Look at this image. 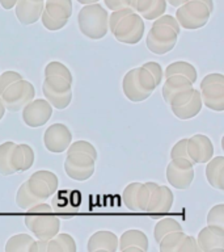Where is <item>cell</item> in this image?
<instances>
[{"label": "cell", "mask_w": 224, "mask_h": 252, "mask_svg": "<svg viewBox=\"0 0 224 252\" xmlns=\"http://www.w3.org/2000/svg\"><path fill=\"white\" fill-rule=\"evenodd\" d=\"M181 230H182V226L176 220H173V218H163V220L157 222L155 228H153V238L159 243L164 235L172 231H181Z\"/></svg>", "instance_id": "obj_31"}, {"label": "cell", "mask_w": 224, "mask_h": 252, "mask_svg": "<svg viewBox=\"0 0 224 252\" xmlns=\"http://www.w3.org/2000/svg\"><path fill=\"white\" fill-rule=\"evenodd\" d=\"M47 239H38L37 240V247H38V252H47Z\"/></svg>", "instance_id": "obj_49"}, {"label": "cell", "mask_w": 224, "mask_h": 252, "mask_svg": "<svg viewBox=\"0 0 224 252\" xmlns=\"http://www.w3.org/2000/svg\"><path fill=\"white\" fill-rule=\"evenodd\" d=\"M109 11H119L125 8H133V0H104Z\"/></svg>", "instance_id": "obj_46"}, {"label": "cell", "mask_w": 224, "mask_h": 252, "mask_svg": "<svg viewBox=\"0 0 224 252\" xmlns=\"http://www.w3.org/2000/svg\"><path fill=\"white\" fill-rule=\"evenodd\" d=\"M177 41H178V33L173 31L172 28L164 25H152L145 38V45L153 54L164 55L174 49Z\"/></svg>", "instance_id": "obj_9"}, {"label": "cell", "mask_w": 224, "mask_h": 252, "mask_svg": "<svg viewBox=\"0 0 224 252\" xmlns=\"http://www.w3.org/2000/svg\"><path fill=\"white\" fill-rule=\"evenodd\" d=\"M34 151L27 143L15 145L11 151V165L12 169L17 172H25L31 165L34 164Z\"/></svg>", "instance_id": "obj_20"}, {"label": "cell", "mask_w": 224, "mask_h": 252, "mask_svg": "<svg viewBox=\"0 0 224 252\" xmlns=\"http://www.w3.org/2000/svg\"><path fill=\"white\" fill-rule=\"evenodd\" d=\"M122 91H123V94L126 96V98L133 102L144 101L151 96V94L141 90L139 84H138L137 79H135V68L127 71L125 74L123 80H122Z\"/></svg>", "instance_id": "obj_23"}, {"label": "cell", "mask_w": 224, "mask_h": 252, "mask_svg": "<svg viewBox=\"0 0 224 252\" xmlns=\"http://www.w3.org/2000/svg\"><path fill=\"white\" fill-rule=\"evenodd\" d=\"M144 29V21L141 19V16L137 12H133L125 16L115 25L112 33L118 42L125 43V45H137L143 38Z\"/></svg>", "instance_id": "obj_8"}, {"label": "cell", "mask_w": 224, "mask_h": 252, "mask_svg": "<svg viewBox=\"0 0 224 252\" xmlns=\"http://www.w3.org/2000/svg\"><path fill=\"white\" fill-rule=\"evenodd\" d=\"M28 188L31 194L39 201L47 200L56 192L59 185L58 176L51 171H35L31 173V176L27 180Z\"/></svg>", "instance_id": "obj_12"}, {"label": "cell", "mask_w": 224, "mask_h": 252, "mask_svg": "<svg viewBox=\"0 0 224 252\" xmlns=\"http://www.w3.org/2000/svg\"><path fill=\"white\" fill-rule=\"evenodd\" d=\"M118 248L119 251H135L147 252L148 251V238L141 230H127L118 239Z\"/></svg>", "instance_id": "obj_19"}, {"label": "cell", "mask_w": 224, "mask_h": 252, "mask_svg": "<svg viewBox=\"0 0 224 252\" xmlns=\"http://www.w3.org/2000/svg\"><path fill=\"white\" fill-rule=\"evenodd\" d=\"M108 19L109 13L101 4H86L79 11V29L86 38L101 39L109 32Z\"/></svg>", "instance_id": "obj_2"}, {"label": "cell", "mask_w": 224, "mask_h": 252, "mask_svg": "<svg viewBox=\"0 0 224 252\" xmlns=\"http://www.w3.org/2000/svg\"><path fill=\"white\" fill-rule=\"evenodd\" d=\"M96 168V160L88 154L67 153L64 171L75 181H86L92 177Z\"/></svg>", "instance_id": "obj_11"}, {"label": "cell", "mask_w": 224, "mask_h": 252, "mask_svg": "<svg viewBox=\"0 0 224 252\" xmlns=\"http://www.w3.org/2000/svg\"><path fill=\"white\" fill-rule=\"evenodd\" d=\"M134 8H125V9H119V11H113L109 15V19H108V25H109V31L113 32L115 25H117L119 21H121L125 16L133 13Z\"/></svg>", "instance_id": "obj_43"}, {"label": "cell", "mask_w": 224, "mask_h": 252, "mask_svg": "<svg viewBox=\"0 0 224 252\" xmlns=\"http://www.w3.org/2000/svg\"><path fill=\"white\" fill-rule=\"evenodd\" d=\"M100 0H78V3L83 4V5H86V4H94L98 3Z\"/></svg>", "instance_id": "obj_52"}, {"label": "cell", "mask_w": 224, "mask_h": 252, "mask_svg": "<svg viewBox=\"0 0 224 252\" xmlns=\"http://www.w3.org/2000/svg\"><path fill=\"white\" fill-rule=\"evenodd\" d=\"M194 163L188 158H176L167 167V180L174 189H189L194 180Z\"/></svg>", "instance_id": "obj_10"}, {"label": "cell", "mask_w": 224, "mask_h": 252, "mask_svg": "<svg viewBox=\"0 0 224 252\" xmlns=\"http://www.w3.org/2000/svg\"><path fill=\"white\" fill-rule=\"evenodd\" d=\"M141 66L147 68L149 71V74L152 75L153 79H155V83H156V86H160L161 80L164 78V71L161 68V66L157 62H145L144 64H141Z\"/></svg>", "instance_id": "obj_44"}, {"label": "cell", "mask_w": 224, "mask_h": 252, "mask_svg": "<svg viewBox=\"0 0 224 252\" xmlns=\"http://www.w3.org/2000/svg\"><path fill=\"white\" fill-rule=\"evenodd\" d=\"M135 79H137L139 87L147 94H152L153 91L156 90L157 86L155 83V79H153L152 75L149 74V71L143 66L135 68Z\"/></svg>", "instance_id": "obj_33"}, {"label": "cell", "mask_w": 224, "mask_h": 252, "mask_svg": "<svg viewBox=\"0 0 224 252\" xmlns=\"http://www.w3.org/2000/svg\"><path fill=\"white\" fill-rule=\"evenodd\" d=\"M184 230L181 231H172L164 235L159 242V248L161 252H177L178 247L182 243V240L185 238Z\"/></svg>", "instance_id": "obj_30"}, {"label": "cell", "mask_w": 224, "mask_h": 252, "mask_svg": "<svg viewBox=\"0 0 224 252\" xmlns=\"http://www.w3.org/2000/svg\"><path fill=\"white\" fill-rule=\"evenodd\" d=\"M157 185L156 183H144V184H141L140 187L138 188L137 192V208L138 212L144 213L145 209H147V205H148L149 197H151V193L155 188H156Z\"/></svg>", "instance_id": "obj_35"}, {"label": "cell", "mask_w": 224, "mask_h": 252, "mask_svg": "<svg viewBox=\"0 0 224 252\" xmlns=\"http://www.w3.org/2000/svg\"><path fill=\"white\" fill-rule=\"evenodd\" d=\"M186 1H189V0H167V3H169L172 7H176V8H178L180 5L185 4Z\"/></svg>", "instance_id": "obj_50"}, {"label": "cell", "mask_w": 224, "mask_h": 252, "mask_svg": "<svg viewBox=\"0 0 224 252\" xmlns=\"http://www.w3.org/2000/svg\"><path fill=\"white\" fill-rule=\"evenodd\" d=\"M5 252H38L37 242L29 234H16L7 240Z\"/></svg>", "instance_id": "obj_27"}, {"label": "cell", "mask_w": 224, "mask_h": 252, "mask_svg": "<svg viewBox=\"0 0 224 252\" xmlns=\"http://www.w3.org/2000/svg\"><path fill=\"white\" fill-rule=\"evenodd\" d=\"M199 251V247H198V243L196 240L193 238V236L185 235L182 243L178 247V251L177 252H196Z\"/></svg>", "instance_id": "obj_47"}, {"label": "cell", "mask_w": 224, "mask_h": 252, "mask_svg": "<svg viewBox=\"0 0 224 252\" xmlns=\"http://www.w3.org/2000/svg\"><path fill=\"white\" fill-rule=\"evenodd\" d=\"M47 252H76V243L70 234H60L49 239Z\"/></svg>", "instance_id": "obj_29"}, {"label": "cell", "mask_w": 224, "mask_h": 252, "mask_svg": "<svg viewBox=\"0 0 224 252\" xmlns=\"http://www.w3.org/2000/svg\"><path fill=\"white\" fill-rule=\"evenodd\" d=\"M35 96V88L30 82L25 79H20L17 82L12 83L3 94H0L5 109L11 112H19L31 101Z\"/></svg>", "instance_id": "obj_7"}, {"label": "cell", "mask_w": 224, "mask_h": 252, "mask_svg": "<svg viewBox=\"0 0 224 252\" xmlns=\"http://www.w3.org/2000/svg\"><path fill=\"white\" fill-rule=\"evenodd\" d=\"M24 222L37 239H51L60 230V220L46 202H38L25 210Z\"/></svg>", "instance_id": "obj_1"}, {"label": "cell", "mask_w": 224, "mask_h": 252, "mask_svg": "<svg viewBox=\"0 0 224 252\" xmlns=\"http://www.w3.org/2000/svg\"><path fill=\"white\" fill-rule=\"evenodd\" d=\"M20 79H23V75L17 71H4L3 74L0 75V94H3L12 83L17 82Z\"/></svg>", "instance_id": "obj_40"}, {"label": "cell", "mask_w": 224, "mask_h": 252, "mask_svg": "<svg viewBox=\"0 0 224 252\" xmlns=\"http://www.w3.org/2000/svg\"><path fill=\"white\" fill-rule=\"evenodd\" d=\"M53 116V106L46 98H33L23 108V121L29 127H41L46 125Z\"/></svg>", "instance_id": "obj_13"}, {"label": "cell", "mask_w": 224, "mask_h": 252, "mask_svg": "<svg viewBox=\"0 0 224 252\" xmlns=\"http://www.w3.org/2000/svg\"><path fill=\"white\" fill-rule=\"evenodd\" d=\"M172 75H182L185 78H188L193 84L198 79V72H196V67L193 66L192 63L185 62V61H176L165 68L164 78H168Z\"/></svg>", "instance_id": "obj_28"}, {"label": "cell", "mask_w": 224, "mask_h": 252, "mask_svg": "<svg viewBox=\"0 0 224 252\" xmlns=\"http://www.w3.org/2000/svg\"><path fill=\"white\" fill-rule=\"evenodd\" d=\"M45 0H17L15 5V13L20 24L31 25L41 19Z\"/></svg>", "instance_id": "obj_17"}, {"label": "cell", "mask_w": 224, "mask_h": 252, "mask_svg": "<svg viewBox=\"0 0 224 252\" xmlns=\"http://www.w3.org/2000/svg\"><path fill=\"white\" fill-rule=\"evenodd\" d=\"M199 251L212 252L224 250V228L206 226L198 234L196 239Z\"/></svg>", "instance_id": "obj_18"}, {"label": "cell", "mask_w": 224, "mask_h": 252, "mask_svg": "<svg viewBox=\"0 0 224 252\" xmlns=\"http://www.w3.org/2000/svg\"><path fill=\"white\" fill-rule=\"evenodd\" d=\"M86 250L89 252L96 251H108L115 252L118 250V236L108 230H100L96 231L93 235H90L86 244Z\"/></svg>", "instance_id": "obj_21"}, {"label": "cell", "mask_w": 224, "mask_h": 252, "mask_svg": "<svg viewBox=\"0 0 224 252\" xmlns=\"http://www.w3.org/2000/svg\"><path fill=\"white\" fill-rule=\"evenodd\" d=\"M202 106H203V104H202L199 91L194 90V94H193L192 97L189 98L184 105L172 109V112L178 120L186 121V120H192V118L196 117L202 110Z\"/></svg>", "instance_id": "obj_25"}, {"label": "cell", "mask_w": 224, "mask_h": 252, "mask_svg": "<svg viewBox=\"0 0 224 252\" xmlns=\"http://www.w3.org/2000/svg\"><path fill=\"white\" fill-rule=\"evenodd\" d=\"M4 113H5V106H4L3 101H1V97H0V121L4 117Z\"/></svg>", "instance_id": "obj_53"}, {"label": "cell", "mask_w": 224, "mask_h": 252, "mask_svg": "<svg viewBox=\"0 0 224 252\" xmlns=\"http://www.w3.org/2000/svg\"><path fill=\"white\" fill-rule=\"evenodd\" d=\"M15 145L13 142H4L0 145V173L4 176L15 173L11 165V151Z\"/></svg>", "instance_id": "obj_32"}, {"label": "cell", "mask_w": 224, "mask_h": 252, "mask_svg": "<svg viewBox=\"0 0 224 252\" xmlns=\"http://www.w3.org/2000/svg\"><path fill=\"white\" fill-rule=\"evenodd\" d=\"M198 1L203 3L204 5L208 8V11L211 12V13L214 12V1H212V0H198Z\"/></svg>", "instance_id": "obj_51"}, {"label": "cell", "mask_w": 224, "mask_h": 252, "mask_svg": "<svg viewBox=\"0 0 224 252\" xmlns=\"http://www.w3.org/2000/svg\"><path fill=\"white\" fill-rule=\"evenodd\" d=\"M38 202H41V201L37 200V198L31 194V192L29 190V188H28L27 181L20 185L19 190H17V194H16V205H17L20 209L27 210V209L31 208L33 205L38 204Z\"/></svg>", "instance_id": "obj_34"}, {"label": "cell", "mask_w": 224, "mask_h": 252, "mask_svg": "<svg viewBox=\"0 0 224 252\" xmlns=\"http://www.w3.org/2000/svg\"><path fill=\"white\" fill-rule=\"evenodd\" d=\"M45 76H59L66 79L67 82L72 83V74L70 68L58 61H51L50 63H47L45 67Z\"/></svg>", "instance_id": "obj_36"}, {"label": "cell", "mask_w": 224, "mask_h": 252, "mask_svg": "<svg viewBox=\"0 0 224 252\" xmlns=\"http://www.w3.org/2000/svg\"><path fill=\"white\" fill-rule=\"evenodd\" d=\"M211 17V12L198 0H189L180 5L176 11V20L180 27L188 31H196L203 28Z\"/></svg>", "instance_id": "obj_3"}, {"label": "cell", "mask_w": 224, "mask_h": 252, "mask_svg": "<svg viewBox=\"0 0 224 252\" xmlns=\"http://www.w3.org/2000/svg\"><path fill=\"white\" fill-rule=\"evenodd\" d=\"M72 142V133L64 124H53L43 133V145L53 154L64 153Z\"/></svg>", "instance_id": "obj_14"}, {"label": "cell", "mask_w": 224, "mask_h": 252, "mask_svg": "<svg viewBox=\"0 0 224 252\" xmlns=\"http://www.w3.org/2000/svg\"><path fill=\"white\" fill-rule=\"evenodd\" d=\"M134 3H135V0H133V5H134Z\"/></svg>", "instance_id": "obj_54"}, {"label": "cell", "mask_w": 224, "mask_h": 252, "mask_svg": "<svg viewBox=\"0 0 224 252\" xmlns=\"http://www.w3.org/2000/svg\"><path fill=\"white\" fill-rule=\"evenodd\" d=\"M67 153H83V154H88L89 157H92L94 160H97L98 154L97 150L94 147L90 142L86 141H76L74 143H71L68 146V149L66 150Z\"/></svg>", "instance_id": "obj_38"}, {"label": "cell", "mask_w": 224, "mask_h": 252, "mask_svg": "<svg viewBox=\"0 0 224 252\" xmlns=\"http://www.w3.org/2000/svg\"><path fill=\"white\" fill-rule=\"evenodd\" d=\"M17 0H0V5L5 9V11H9L12 8H15Z\"/></svg>", "instance_id": "obj_48"}, {"label": "cell", "mask_w": 224, "mask_h": 252, "mask_svg": "<svg viewBox=\"0 0 224 252\" xmlns=\"http://www.w3.org/2000/svg\"><path fill=\"white\" fill-rule=\"evenodd\" d=\"M133 8L143 20L153 21L165 13L167 0H135Z\"/></svg>", "instance_id": "obj_22"}, {"label": "cell", "mask_w": 224, "mask_h": 252, "mask_svg": "<svg viewBox=\"0 0 224 252\" xmlns=\"http://www.w3.org/2000/svg\"><path fill=\"white\" fill-rule=\"evenodd\" d=\"M72 83L59 76H45L42 92L53 108L63 110L68 108L72 101Z\"/></svg>", "instance_id": "obj_6"}, {"label": "cell", "mask_w": 224, "mask_h": 252, "mask_svg": "<svg viewBox=\"0 0 224 252\" xmlns=\"http://www.w3.org/2000/svg\"><path fill=\"white\" fill-rule=\"evenodd\" d=\"M152 25H164V27L172 28L173 31L180 34L181 27L178 21L176 20V17H173L170 15H161L160 17H157L156 20H153Z\"/></svg>", "instance_id": "obj_42"}, {"label": "cell", "mask_w": 224, "mask_h": 252, "mask_svg": "<svg viewBox=\"0 0 224 252\" xmlns=\"http://www.w3.org/2000/svg\"><path fill=\"white\" fill-rule=\"evenodd\" d=\"M140 187V183H131L125 188L122 198H123V204L130 212H138L137 208V192L138 188Z\"/></svg>", "instance_id": "obj_37"}, {"label": "cell", "mask_w": 224, "mask_h": 252, "mask_svg": "<svg viewBox=\"0 0 224 252\" xmlns=\"http://www.w3.org/2000/svg\"><path fill=\"white\" fill-rule=\"evenodd\" d=\"M202 104L214 112L224 110V76L219 72L206 75L200 82Z\"/></svg>", "instance_id": "obj_4"}, {"label": "cell", "mask_w": 224, "mask_h": 252, "mask_svg": "<svg viewBox=\"0 0 224 252\" xmlns=\"http://www.w3.org/2000/svg\"><path fill=\"white\" fill-rule=\"evenodd\" d=\"M186 145H188V138H182L177 142L176 145L173 146L170 150V158L176 159V158H188V150H186Z\"/></svg>", "instance_id": "obj_45"}, {"label": "cell", "mask_w": 224, "mask_h": 252, "mask_svg": "<svg viewBox=\"0 0 224 252\" xmlns=\"http://www.w3.org/2000/svg\"><path fill=\"white\" fill-rule=\"evenodd\" d=\"M206 179L212 188L224 190V158L212 157L206 165Z\"/></svg>", "instance_id": "obj_24"}, {"label": "cell", "mask_w": 224, "mask_h": 252, "mask_svg": "<svg viewBox=\"0 0 224 252\" xmlns=\"http://www.w3.org/2000/svg\"><path fill=\"white\" fill-rule=\"evenodd\" d=\"M72 15L71 0H46L41 21L47 31L56 32L66 27Z\"/></svg>", "instance_id": "obj_5"}, {"label": "cell", "mask_w": 224, "mask_h": 252, "mask_svg": "<svg viewBox=\"0 0 224 252\" xmlns=\"http://www.w3.org/2000/svg\"><path fill=\"white\" fill-rule=\"evenodd\" d=\"M173 204H174V194L172 193V189H169L167 185H157L151 193L145 212L149 214L168 213L170 212Z\"/></svg>", "instance_id": "obj_16"}, {"label": "cell", "mask_w": 224, "mask_h": 252, "mask_svg": "<svg viewBox=\"0 0 224 252\" xmlns=\"http://www.w3.org/2000/svg\"><path fill=\"white\" fill-rule=\"evenodd\" d=\"M192 87L193 83L190 82L188 78H185L182 75H172V76L165 78V83L163 84L161 94H163L165 102H169V100H170L174 94L181 92V91L189 90V88H192Z\"/></svg>", "instance_id": "obj_26"}, {"label": "cell", "mask_w": 224, "mask_h": 252, "mask_svg": "<svg viewBox=\"0 0 224 252\" xmlns=\"http://www.w3.org/2000/svg\"><path fill=\"white\" fill-rule=\"evenodd\" d=\"M194 87L192 88H189V90H185V91H181L178 94H176L173 96L170 100H169V106H170V109H174V108H178V106L184 105L185 102L188 101L189 98L192 97L193 94H194Z\"/></svg>", "instance_id": "obj_41"}, {"label": "cell", "mask_w": 224, "mask_h": 252, "mask_svg": "<svg viewBox=\"0 0 224 252\" xmlns=\"http://www.w3.org/2000/svg\"><path fill=\"white\" fill-rule=\"evenodd\" d=\"M207 226L224 228V205L219 204L212 206L207 214Z\"/></svg>", "instance_id": "obj_39"}, {"label": "cell", "mask_w": 224, "mask_h": 252, "mask_svg": "<svg viewBox=\"0 0 224 252\" xmlns=\"http://www.w3.org/2000/svg\"><path fill=\"white\" fill-rule=\"evenodd\" d=\"M188 150L189 159L194 164H203L207 163L214 157V145L211 139L204 134H196L193 137L188 138Z\"/></svg>", "instance_id": "obj_15"}]
</instances>
